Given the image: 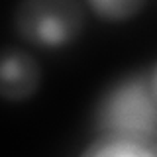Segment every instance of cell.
Segmentation results:
<instances>
[{
	"instance_id": "cell-4",
	"label": "cell",
	"mask_w": 157,
	"mask_h": 157,
	"mask_svg": "<svg viewBox=\"0 0 157 157\" xmlns=\"http://www.w3.org/2000/svg\"><path fill=\"white\" fill-rule=\"evenodd\" d=\"M78 157H157V144L124 136H98Z\"/></svg>"
},
{
	"instance_id": "cell-6",
	"label": "cell",
	"mask_w": 157,
	"mask_h": 157,
	"mask_svg": "<svg viewBox=\"0 0 157 157\" xmlns=\"http://www.w3.org/2000/svg\"><path fill=\"white\" fill-rule=\"evenodd\" d=\"M147 81H149V88L153 92L155 100H157V59L147 67Z\"/></svg>"
},
{
	"instance_id": "cell-5",
	"label": "cell",
	"mask_w": 157,
	"mask_h": 157,
	"mask_svg": "<svg viewBox=\"0 0 157 157\" xmlns=\"http://www.w3.org/2000/svg\"><path fill=\"white\" fill-rule=\"evenodd\" d=\"M147 6L145 0H86V8L104 22H126Z\"/></svg>"
},
{
	"instance_id": "cell-1",
	"label": "cell",
	"mask_w": 157,
	"mask_h": 157,
	"mask_svg": "<svg viewBox=\"0 0 157 157\" xmlns=\"http://www.w3.org/2000/svg\"><path fill=\"white\" fill-rule=\"evenodd\" d=\"M94 126L98 136L157 141V100L147 69L130 71L108 85L94 106Z\"/></svg>"
},
{
	"instance_id": "cell-3",
	"label": "cell",
	"mask_w": 157,
	"mask_h": 157,
	"mask_svg": "<svg viewBox=\"0 0 157 157\" xmlns=\"http://www.w3.org/2000/svg\"><path fill=\"white\" fill-rule=\"evenodd\" d=\"M41 65L36 55L22 47L6 45L0 49V98L24 102L37 94L41 86Z\"/></svg>"
},
{
	"instance_id": "cell-2",
	"label": "cell",
	"mask_w": 157,
	"mask_h": 157,
	"mask_svg": "<svg viewBox=\"0 0 157 157\" xmlns=\"http://www.w3.org/2000/svg\"><path fill=\"white\" fill-rule=\"evenodd\" d=\"M14 29L39 49L67 47L85 32V6L75 0H24L14 10Z\"/></svg>"
}]
</instances>
